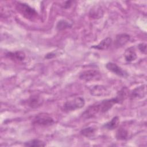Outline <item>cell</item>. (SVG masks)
<instances>
[{
    "label": "cell",
    "instance_id": "obj_21",
    "mask_svg": "<svg viewBox=\"0 0 147 147\" xmlns=\"http://www.w3.org/2000/svg\"><path fill=\"white\" fill-rule=\"evenodd\" d=\"M56 56V53H53V52H50V53H48L46 55V56H45V57L47 59H52L54 57H55Z\"/></svg>",
    "mask_w": 147,
    "mask_h": 147
},
{
    "label": "cell",
    "instance_id": "obj_8",
    "mask_svg": "<svg viewBox=\"0 0 147 147\" xmlns=\"http://www.w3.org/2000/svg\"><path fill=\"white\" fill-rule=\"evenodd\" d=\"M130 36L126 33L119 34L116 36L114 41V45L117 48L121 47L127 43L130 40Z\"/></svg>",
    "mask_w": 147,
    "mask_h": 147
},
{
    "label": "cell",
    "instance_id": "obj_7",
    "mask_svg": "<svg viewBox=\"0 0 147 147\" xmlns=\"http://www.w3.org/2000/svg\"><path fill=\"white\" fill-rule=\"evenodd\" d=\"M146 94V85L144 84L134 88L130 94V98L131 99H141L145 97Z\"/></svg>",
    "mask_w": 147,
    "mask_h": 147
},
{
    "label": "cell",
    "instance_id": "obj_3",
    "mask_svg": "<svg viewBox=\"0 0 147 147\" xmlns=\"http://www.w3.org/2000/svg\"><path fill=\"white\" fill-rule=\"evenodd\" d=\"M33 123L39 126H48L54 123V120L48 114L46 113H41L34 117Z\"/></svg>",
    "mask_w": 147,
    "mask_h": 147
},
{
    "label": "cell",
    "instance_id": "obj_10",
    "mask_svg": "<svg viewBox=\"0 0 147 147\" xmlns=\"http://www.w3.org/2000/svg\"><path fill=\"white\" fill-rule=\"evenodd\" d=\"M44 100L42 98L38 95L31 96L28 100L29 106L32 108H37L41 106L43 103Z\"/></svg>",
    "mask_w": 147,
    "mask_h": 147
},
{
    "label": "cell",
    "instance_id": "obj_20",
    "mask_svg": "<svg viewBox=\"0 0 147 147\" xmlns=\"http://www.w3.org/2000/svg\"><path fill=\"white\" fill-rule=\"evenodd\" d=\"M138 48L141 53H142L144 54H146V44L141 43V44H138Z\"/></svg>",
    "mask_w": 147,
    "mask_h": 147
},
{
    "label": "cell",
    "instance_id": "obj_9",
    "mask_svg": "<svg viewBox=\"0 0 147 147\" xmlns=\"http://www.w3.org/2000/svg\"><path fill=\"white\" fill-rule=\"evenodd\" d=\"M6 56L14 61H22L25 58V54L23 51H17L15 52H8L6 53Z\"/></svg>",
    "mask_w": 147,
    "mask_h": 147
},
{
    "label": "cell",
    "instance_id": "obj_4",
    "mask_svg": "<svg viewBox=\"0 0 147 147\" xmlns=\"http://www.w3.org/2000/svg\"><path fill=\"white\" fill-rule=\"evenodd\" d=\"M105 66L109 71H111L117 76L123 78H126L128 76V73L126 71L123 70L121 67L114 63L109 62L106 64Z\"/></svg>",
    "mask_w": 147,
    "mask_h": 147
},
{
    "label": "cell",
    "instance_id": "obj_16",
    "mask_svg": "<svg viewBox=\"0 0 147 147\" xmlns=\"http://www.w3.org/2000/svg\"><path fill=\"white\" fill-rule=\"evenodd\" d=\"M128 136L127 131L123 127L119 128L115 134V137L118 140H125Z\"/></svg>",
    "mask_w": 147,
    "mask_h": 147
},
{
    "label": "cell",
    "instance_id": "obj_6",
    "mask_svg": "<svg viewBox=\"0 0 147 147\" xmlns=\"http://www.w3.org/2000/svg\"><path fill=\"white\" fill-rule=\"evenodd\" d=\"M100 112L99 103L93 104L88 107L82 113V116L86 119H88L95 116L98 113Z\"/></svg>",
    "mask_w": 147,
    "mask_h": 147
},
{
    "label": "cell",
    "instance_id": "obj_19",
    "mask_svg": "<svg viewBox=\"0 0 147 147\" xmlns=\"http://www.w3.org/2000/svg\"><path fill=\"white\" fill-rule=\"evenodd\" d=\"M96 131L95 128L93 127H87L80 130V134L86 137H90L94 134Z\"/></svg>",
    "mask_w": 147,
    "mask_h": 147
},
{
    "label": "cell",
    "instance_id": "obj_2",
    "mask_svg": "<svg viewBox=\"0 0 147 147\" xmlns=\"http://www.w3.org/2000/svg\"><path fill=\"white\" fill-rule=\"evenodd\" d=\"M84 105V99L79 96L65 102L63 105V109L65 111H72L82 108Z\"/></svg>",
    "mask_w": 147,
    "mask_h": 147
},
{
    "label": "cell",
    "instance_id": "obj_5",
    "mask_svg": "<svg viewBox=\"0 0 147 147\" xmlns=\"http://www.w3.org/2000/svg\"><path fill=\"white\" fill-rule=\"evenodd\" d=\"M100 78V72L95 69L86 70L82 72L79 76V78L85 81H91L96 80Z\"/></svg>",
    "mask_w": 147,
    "mask_h": 147
},
{
    "label": "cell",
    "instance_id": "obj_14",
    "mask_svg": "<svg viewBox=\"0 0 147 147\" xmlns=\"http://www.w3.org/2000/svg\"><path fill=\"white\" fill-rule=\"evenodd\" d=\"M119 123V118L118 116L113 117L110 121L104 124L103 127L108 130H114L116 129Z\"/></svg>",
    "mask_w": 147,
    "mask_h": 147
},
{
    "label": "cell",
    "instance_id": "obj_11",
    "mask_svg": "<svg viewBox=\"0 0 147 147\" xmlns=\"http://www.w3.org/2000/svg\"><path fill=\"white\" fill-rule=\"evenodd\" d=\"M112 39L110 37H107L100 41V42L98 44L92 45L91 48L98 50H106L110 47Z\"/></svg>",
    "mask_w": 147,
    "mask_h": 147
},
{
    "label": "cell",
    "instance_id": "obj_15",
    "mask_svg": "<svg viewBox=\"0 0 147 147\" xmlns=\"http://www.w3.org/2000/svg\"><path fill=\"white\" fill-rule=\"evenodd\" d=\"M24 145L29 147H41L45 146V144L38 139H33L24 143Z\"/></svg>",
    "mask_w": 147,
    "mask_h": 147
},
{
    "label": "cell",
    "instance_id": "obj_12",
    "mask_svg": "<svg viewBox=\"0 0 147 147\" xmlns=\"http://www.w3.org/2000/svg\"><path fill=\"white\" fill-rule=\"evenodd\" d=\"M103 14V11L100 6H95L90 11L89 16L92 19H98Z\"/></svg>",
    "mask_w": 147,
    "mask_h": 147
},
{
    "label": "cell",
    "instance_id": "obj_17",
    "mask_svg": "<svg viewBox=\"0 0 147 147\" xmlns=\"http://www.w3.org/2000/svg\"><path fill=\"white\" fill-rule=\"evenodd\" d=\"M106 89L102 86H95V87L92 88L91 90V93L93 95H103L106 94Z\"/></svg>",
    "mask_w": 147,
    "mask_h": 147
},
{
    "label": "cell",
    "instance_id": "obj_1",
    "mask_svg": "<svg viewBox=\"0 0 147 147\" xmlns=\"http://www.w3.org/2000/svg\"><path fill=\"white\" fill-rule=\"evenodd\" d=\"M16 9L25 18L29 20L33 21L38 16V14L35 9L25 3L18 2L16 5Z\"/></svg>",
    "mask_w": 147,
    "mask_h": 147
},
{
    "label": "cell",
    "instance_id": "obj_22",
    "mask_svg": "<svg viewBox=\"0 0 147 147\" xmlns=\"http://www.w3.org/2000/svg\"><path fill=\"white\" fill-rule=\"evenodd\" d=\"M72 1H66L65 2L64 5H63V7L65 8V9H68V8L70 7V6L72 5Z\"/></svg>",
    "mask_w": 147,
    "mask_h": 147
},
{
    "label": "cell",
    "instance_id": "obj_13",
    "mask_svg": "<svg viewBox=\"0 0 147 147\" xmlns=\"http://www.w3.org/2000/svg\"><path fill=\"white\" fill-rule=\"evenodd\" d=\"M124 57L126 61L131 62L137 59V54L133 47H130L127 48L125 53Z\"/></svg>",
    "mask_w": 147,
    "mask_h": 147
},
{
    "label": "cell",
    "instance_id": "obj_18",
    "mask_svg": "<svg viewBox=\"0 0 147 147\" xmlns=\"http://www.w3.org/2000/svg\"><path fill=\"white\" fill-rule=\"evenodd\" d=\"M72 25L66 20H60L56 25V28L59 30H63L68 28H71Z\"/></svg>",
    "mask_w": 147,
    "mask_h": 147
}]
</instances>
